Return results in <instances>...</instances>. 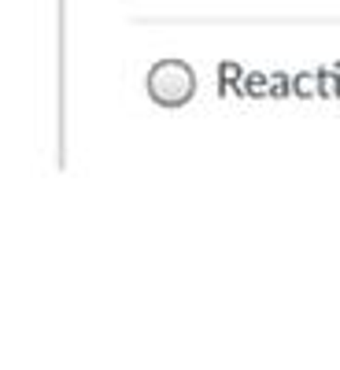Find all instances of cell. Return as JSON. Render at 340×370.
<instances>
[{
	"label": "cell",
	"instance_id": "1",
	"mask_svg": "<svg viewBox=\"0 0 340 370\" xmlns=\"http://www.w3.org/2000/svg\"><path fill=\"white\" fill-rule=\"evenodd\" d=\"M197 93V74L182 59H163L148 71V96L163 108H182Z\"/></svg>",
	"mask_w": 340,
	"mask_h": 370
},
{
	"label": "cell",
	"instance_id": "2",
	"mask_svg": "<svg viewBox=\"0 0 340 370\" xmlns=\"http://www.w3.org/2000/svg\"><path fill=\"white\" fill-rule=\"evenodd\" d=\"M222 93H240V86H237V78H240V67L237 63H222Z\"/></svg>",
	"mask_w": 340,
	"mask_h": 370
},
{
	"label": "cell",
	"instance_id": "3",
	"mask_svg": "<svg viewBox=\"0 0 340 370\" xmlns=\"http://www.w3.org/2000/svg\"><path fill=\"white\" fill-rule=\"evenodd\" d=\"M263 82H266L263 74H252V78H248V93H255V96H259V93H266V86H263Z\"/></svg>",
	"mask_w": 340,
	"mask_h": 370
}]
</instances>
